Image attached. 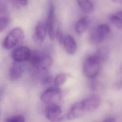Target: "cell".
Returning <instances> with one entry per match:
<instances>
[{"label":"cell","instance_id":"4","mask_svg":"<svg viewBox=\"0 0 122 122\" xmlns=\"http://www.w3.org/2000/svg\"><path fill=\"white\" fill-rule=\"evenodd\" d=\"M24 38V33L21 29L14 28L5 37L3 42V46L7 50L12 49L21 43Z\"/></svg>","mask_w":122,"mask_h":122},{"label":"cell","instance_id":"10","mask_svg":"<svg viewBox=\"0 0 122 122\" xmlns=\"http://www.w3.org/2000/svg\"><path fill=\"white\" fill-rule=\"evenodd\" d=\"M45 115L46 118L51 121L57 120L61 113V109L60 105L56 103L47 104L45 109Z\"/></svg>","mask_w":122,"mask_h":122},{"label":"cell","instance_id":"15","mask_svg":"<svg viewBox=\"0 0 122 122\" xmlns=\"http://www.w3.org/2000/svg\"><path fill=\"white\" fill-rule=\"evenodd\" d=\"M77 2L81 10L85 13H90L94 10V6L91 1L77 0Z\"/></svg>","mask_w":122,"mask_h":122},{"label":"cell","instance_id":"3","mask_svg":"<svg viewBox=\"0 0 122 122\" xmlns=\"http://www.w3.org/2000/svg\"><path fill=\"white\" fill-rule=\"evenodd\" d=\"M101 62L95 54L87 57L84 61L82 67L84 75L89 78H93L96 77L100 70Z\"/></svg>","mask_w":122,"mask_h":122},{"label":"cell","instance_id":"1","mask_svg":"<svg viewBox=\"0 0 122 122\" xmlns=\"http://www.w3.org/2000/svg\"><path fill=\"white\" fill-rule=\"evenodd\" d=\"M100 99L91 96L74 104L67 114V119L74 120L96 110L100 105Z\"/></svg>","mask_w":122,"mask_h":122},{"label":"cell","instance_id":"12","mask_svg":"<svg viewBox=\"0 0 122 122\" xmlns=\"http://www.w3.org/2000/svg\"><path fill=\"white\" fill-rule=\"evenodd\" d=\"M24 70V66L22 63L13 61L10 67L9 77L11 81H16L22 75Z\"/></svg>","mask_w":122,"mask_h":122},{"label":"cell","instance_id":"14","mask_svg":"<svg viewBox=\"0 0 122 122\" xmlns=\"http://www.w3.org/2000/svg\"><path fill=\"white\" fill-rule=\"evenodd\" d=\"M89 20L87 17H83L78 20L75 24V30L78 34L83 33L88 28Z\"/></svg>","mask_w":122,"mask_h":122},{"label":"cell","instance_id":"7","mask_svg":"<svg viewBox=\"0 0 122 122\" xmlns=\"http://www.w3.org/2000/svg\"><path fill=\"white\" fill-rule=\"evenodd\" d=\"M45 24L47 31L50 39L52 41L54 40L55 38V30L54 29V7L52 3L50 5Z\"/></svg>","mask_w":122,"mask_h":122},{"label":"cell","instance_id":"13","mask_svg":"<svg viewBox=\"0 0 122 122\" xmlns=\"http://www.w3.org/2000/svg\"><path fill=\"white\" fill-rule=\"evenodd\" d=\"M63 45L65 51L70 55L74 54L77 49L75 40L71 35H67L64 38Z\"/></svg>","mask_w":122,"mask_h":122},{"label":"cell","instance_id":"2","mask_svg":"<svg viewBox=\"0 0 122 122\" xmlns=\"http://www.w3.org/2000/svg\"><path fill=\"white\" fill-rule=\"evenodd\" d=\"M33 68L37 71H47L53 63V59L49 54L41 51L31 53L29 61Z\"/></svg>","mask_w":122,"mask_h":122},{"label":"cell","instance_id":"23","mask_svg":"<svg viewBox=\"0 0 122 122\" xmlns=\"http://www.w3.org/2000/svg\"><path fill=\"white\" fill-rule=\"evenodd\" d=\"M119 75L122 76V68H121V71H120V74H119Z\"/></svg>","mask_w":122,"mask_h":122},{"label":"cell","instance_id":"11","mask_svg":"<svg viewBox=\"0 0 122 122\" xmlns=\"http://www.w3.org/2000/svg\"><path fill=\"white\" fill-rule=\"evenodd\" d=\"M10 13L6 4L0 1V32L4 30L10 22Z\"/></svg>","mask_w":122,"mask_h":122},{"label":"cell","instance_id":"19","mask_svg":"<svg viewBox=\"0 0 122 122\" xmlns=\"http://www.w3.org/2000/svg\"><path fill=\"white\" fill-rule=\"evenodd\" d=\"M7 122H25V118L22 115H16L9 118Z\"/></svg>","mask_w":122,"mask_h":122},{"label":"cell","instance_id":"5","mask_svg":"<svg viewBox=\"0 0 122 122\" xmlns=\"http://www.w3.org/2000/svg\"><path fill=\"white\" fill-rule=\"evenodd\" d=\"M111 31L110 27L107 24H101L92 30L90 35L91 40L94 43L102 42L107 38Z\"/></svg>","mask_w":122,"mask_h":122},{"label":"cell","instance_id":"21","mask_svg":"<svg viewBox=\"0 0 122 122\" xmlns=\"http://www.w3.org/2000/svg\"><path fill=\"white\" fill-rule=\"evenodd\" d=\"M16 4L20 6H26L28 4V1L27 0H14L13 1Z\"/></svg>","mask_w":122,"mask_h":122},{"label":"cell","instance_id":"16","mask_svg":"<svg viewBox=\"0 0 122 122\" xmlns=\"http://www.w3.org/2000/svg\"><path fill=\"white\" fill-rule=\"evenodd\" d=\"M109 20L116 27L122 29V10L112 15Z\"/></svg>","mask_w":122,"mask_h":122},{"label":"cell","instance_id":"17","mask_svg":"<svg viewBox=\"0 0 122 122\" xmlns=\"http://www.w3.org/2000/svg\"><path fill=\"white\" fill-rule=\"evenodd\" d=\"M101 62L106 61L109 57L110 51L106 47L101 48L97 50L94 54Z\"/></svg>","mask_w":122,"mask_h":122},{"label":"cell","instance_id":"18","mask_svg":"<svg viewBox=\"0 0 122 122\" xmlns=\"http://www.w3.org/2000/svg\"><path fill=\"white\" fill-rule=\"evenodd\" d=\"M67 75L65 73L61 72L58 74L54 79V84L56 87L63 84L67 80Z\"/></svg>","mask_w":122,"mask_h":122},{"label":"cell","instance_id":"22","mask_svg":"<svg viewBox=\"0 0 122 122\" xmlns=\"http://www.w3.org/2000/svg\"><path fill=\"white\" fill-rule=\"evenodd\" d=\"M102 122H116L115 119L113 117H109L104 120Z\"/></svg>","mask_w":122,"mask_h":122},{"label":"cell","instance_id":"6","mask_svg":"<svg viewBox=\"0 0 122 122\" xmlns=\"http://www.w3.org/2000/svg\"><path fill=\"white\" fill-rule=\"evenodd\" d=\"M31 56V52L26 46H19L15 49L11 53V57L14 61L20 63L29 61Z\"/></svg>","mask_w":122,"mask_h":122},{"label":"cell","instance_id":"8","mask_svg":"<svg viewBox=\"0 0 122 122\" xmlns=\"http://www.w3.org/2000/svg\"><path fill=\"white\" fill-rule=\"evenodd\" d=\"M47 32L45 23L42 20L38 21L35 27L33 34L34 41L38 44L42 43L45 38Z\"/></svg>","mask_w":122,"mask_h":122},{"label":"cell","instance_id":"20","mask_svg":"<svg viewBox=\"0 0 122 122\" xmlns=\"http://www.w3.org/2000/svg\"><path fill=\"white\" fill-rule=\"evenodd\" d=\"M55 37L60 45L63 44L64 38L62 31L61 28H58L55 31Z\"/></svg>","mask_w":122,"mask_h":122},{"label":"cell","instance_id":"9","mask_svg":"<svg viewBox=\"0 0 122 122\" xmlns=\"http://www.w3.org/2000/svg\"><path fill=\"white\" fill-rule=\"evenodd\" d=\"M61 92V90L58 87H50L46 90L41 96V101L44 103L47 104L55 103L54 100Z\"/></svg>","mask_w":122,"mask_h":122}]
</instances>
